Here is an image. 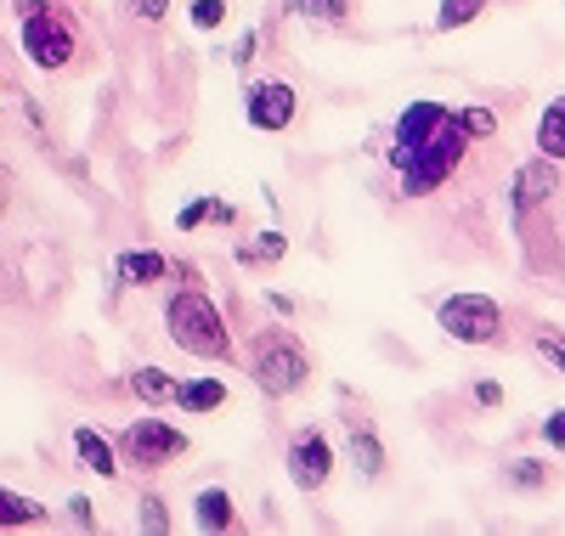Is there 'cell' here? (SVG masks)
<instances>
[{
  "instance_id": "obj_17",
  "label": "cell",
  "mask_w": 565,
  "mask_h": 536,
  "mask_svg": "<svg viewBox=\"0 0 565 536\" xmlns=\"http://www.w3.org/2000/svg\"><path fill=\"white\" fill-rule=\"evenodd\" d=\"M503 480L514 485V492H543V485H548V463H537V458H509Z\"/></svg>"
},
{
  "instance_id": "obj_3",
  "label": "cell",
  "mask_w": 565,
  "mask_h": 536,
  "mask_svg": "<svg viewBox=\"0 0 565 536\" xmlns=\"http://www.w3.org/2000/svg\"><path fill=\"white\" fill-rule=\"evenodd\" d=\"M249 373H255V384L266 389V396H295V389L311 378V356L289 328H266L255 339V351H249Z\"/></svg>"
},
{
  "instance_id": "obj_24",
  "label": "cell",
  "mask_w": 565,
  "mask_h": 536,
  "mask_svg": "<svg viewBox=\"0 0 565 536\" xmlns=\"http://www.w3.org/2000/svg\"><path fill=\"white\" fill-rule=\"evenodd\" d=\"M204 221H210V192H199V199H193V204H186V210L175 215V226H181V232H199Z\"/></svg>"
},
{
  "instance_id": "obj_7",
  "label": "cell",
  "mask_w": 565,
  "mask_h": 536,
  "mask_svg": "<svg viewBox=\"0 0 565 536\" xmlns=\"http://www.w3.org/2000/svg\"><path fill=\"white\" fill-rule=\"evenodd\" d=\"M328 474H334V441L311 424L289 441V480L300 485V492H322Z\"/></svg>"
},
{
  "instance_id": "obj_15",
  "label": "cell",
  "mask_w": 565,
  "mask_h": 536,
  "mask_svg": "<svg viewBox=\"0 0 565 536\" xmlns=\"http://www.w3.org/2000/svg\"><path fill=\"white\" fill-rule=\"evenodd\" d=\"M130 389H136V401H148V407H164V401H175V378L164 373V367H136L130 373Z\"/></svg>"
},
{
  "instance_id": "obj_29",
  "label": "cell",
  "mask_w": 565,
  "mask_h": 536,
  "mask_svg": "<svg viewBox=\"0 0 565 536\" xmlns=\"http://www.w3.org/2000/svg\"><path fill=\"white\" fill-rule=\"evenodd\" d=\"M68 508H74V519H79V525H97V514H90V503H85V497H74Z\"/></svg>"
},
{
  "instance_id": "obj_19",
  "label": "cell",
  "mask_w": 565,
  "mask_h": 536,
  "mask_svg": "<svg viewBox=\"0 0 565 536\" xmlns=\"http://www.w3.org/2000/svg\"><path fill=\"white\" fill-rule=\"evenodd\" d=\"M458 125H463V136H469V141H487V136H498V114H492V108H481V103L458 108Z\"/></svg>"
},
{
  "instance_id": "obj_22",
  "label": "cell",
  "mask_w": 565,
  "mask_h": 536,
  "mask_svg": "<svg viewBox=\"0 0 565 536\" xmlns=\"http://www.w3.org/2000/svg\"><path fill=\"white\" fill-rule=\"evenodd\" d=\"M537 435H543V447H548V452H565V407H554V412L537 424Z\"/></svg>"
},
{
  "instance_id": "obj_25",
  "label": "cell",
  "mask_w": 565,
  "mask_h": 536,
  "mask_svg": "<svg viewBox=\"0 0 565 536\" xmlns=\"http://www.w3.org/2000/svg\"><path fill=\"white\" fill-rule=\"evenodd\" d=\"M141 530H170V514H164V503H159V497L141 503Z\"/></svg>"
},
{
  "instance_id": "obj_11",
  "label": "cell",
  "mask_w": 565,
  "mask_h": 536,
  "mask_svg": "<svg viewBox=\"0 0 565 536\" xmlns=\"http://www.w3.org/2000/svg\"><path fill=\"white\" fill-rule=\"evenodd\" d=\"M175 407L186 412V418H204V412H221L226 407V384L221 378H186L181 389H175Z\"/></svg>"
},
{
  "instance_id": "obj_6",
  "label": "cell",
  "mask_w": 565,
  "mask_h": 536,
  "mask_svg": "<svg viewBox=\"0 0 565 536\" xmlns=\"http://www.w3.org/2000/svg\"><path fill=\"white\" fill-rule=\"evenodd\" d=\"M186 452V435L164 418H130V429L119 435V463L130 469H164Z\"/></svg>"
},
{
  "instance_id": "obj_13",
  "label": "cell",
  "mask_w": 565,
  "mask_h": 536,
  "mask_svg": "<svg viewBox=\"0 0 565 536\" xmlns=\"http://www.w3.org/2000/svg\"><path fill=\"white\" fill-rule=\"evenodd\" d=\"M164 277H170V260L153 255V249H130V255H119V282L153 288V282H164Z\"/></svg>"
},
{
  "instance_id": "obj_10",
  "label": "cell",
  "mask_w": 565,
  "mask_h": 536,
  "mask_svg": "<svg viewBox=\"0 0 565 536\" xmlns=\"http://www.w3.org/2000/svg\"><path fill=\"white\" fill-rule=\"evenodd\" d=\"M74 452H79V463H85L90 474L119 480V452L108 447V435H97L90 424H79V429H74Z\"/></svg>"
},
{
  "instance_id": "obj_16",
  "label": "cell",
  "mask_w": 565,
  "mask_h": 536,
  "mask_svg": "<svg viewBox=\"0 0 565 536\" xmlns=\"http://www.w3.org/2000/svg\"><path fill=\"white\" fill-rule=\"evenodd\" d=\"M487 7H492V0H441L436 29H441V34H452V29H469V23H476Z\"/></svg>"
},
{
  "instance_id": "obj_20",
  "label": "cell",
  "mask_w": 565,
  "mask_h": 536,
  "mask_svg": "<svg viewBox=\"0 0 565 536\" xmlns=\"http://www.w3.org/2000/svg\"><path fill=\"white\" fill-rule=\"evenodd\" d=\"M532 351H537L554 373H565V333H559V328H532Z\"/></svg>"
},
{
  "instance_id": "obj_30",
  "label": "cell",
  "mask_w": 565,
  "mask_h": 536,
  "mask_svg": "<svg viewBox=\"0 0 565 536\" xmlns=\"http://www.w3.org/2000/svg\"><path fill=\"white\" fill-rule=\"evenodd\" d=\"M295 7H300V12H317V7H322V0H295Z\"/></svg>"
},
{
  "instance_id": "obj_26",
  "label": "cell",
  "mask_w": 565,
  "mask_h": 536,
  "mask_svg": "<svg viewBox=\"0 0 565 536\" xmlns=\"http://www.w3.org/2000/svg\"><path fill=\"white\" fill-rule=\"evenodd\" d=\"M476 407H503V384L481 378V384H476Z\"/></svg>"
},
{
  "instance_id": "obj_12",
  "label": "cell",
  "mask_w": 565,
  "mask_h": 536,
  "mask_svg": "<svg viewBox=\"0 0 565 536\" xmlns=\"http://www.w3.org/2000/svg\"><path fill=\"white\" fill-rule=\"evenodd\" d=\"M537 153L543 159H554V164H565V96H554V103H543V114H537Z\"/></svg>"
},
{
  "instance_id": "obj_14",
  "label": "cell",
  "mask_w": 565,
  "mask_h": 536,
  "mask_svg": "<svg viewBox=\"0 0 565 536\" xmlns=\"http://www.w3.org/2000/svg\"><path fill=\"white\" fill-rule=\"evenodd\" d=\"M193 525H199V530H232V525H238V514H232V492H221V485L199 492V503H193Z\"/></svg>"
},
{
  "instance_id": "obj_27",
  "label": "cell",
  "mask_w": 565,
  "mask_h": 536,
  "mask_svg": "<svg viewBox=\"0 0 565 536\" xmlns=\"http://www.w3.org/2000/svg\"><path fill=\"white\" fill-rule=\"evenodd\" d=\"M255 57V34H238V45H232V68H249Z\"/></svg>"
},
{
  "instance_id": "obj_8",
  "label": "cell",
  "mask_w": 565,
  "mask_h": 536,
  "mask_svg": "<svg viewBox=\"0 0 565 536\" xmlns=\"http://www.w3.org/2000/svg\"><path fill=\"white\" fill-rule=\"evenodd\" d=\"M295 85L289 79H260V85H249V96H244V114H249V125L255 130H289L295 125Z\"/></svg>"
},
{
  "instance_id": "obj_18",
  "label": "cell",
  "mask_w": 565,
  "mask_h": 536,
  "mask_svg": "<svg viewBox=\"0 0 565 536\" xmlns=\"http://www.w3.org/2000/svg\"><path fill=\"white\" fill-rule=\"evenodd\" d=\"M40 519H45L40 503H29L18 492H0V525H40Z\"/></svg>"
},
{
  "instance_id": "obj_21",
  "label": "cell",
  "mask_w": 565,
  "mask_h": 536,
  "mask_svg": "<svg viewBox=\"0 0 565 536\" xmlns=\"http://www.w3.org/2000/svg\"><path fill=\"white\" fill-rule=\"evenodd\" d=\"M282 249H289V243H282V232H260V243H249V249H238L249 266H266V260H282Z\"/></svg>"
},
{
  "instance_id": "obj_4",
  "label": "cell",
  "mask_w": 565,
  "mask_h": 536,
  "mask_svg": "<svg viewBox=\"0 0 565 536\" xmlns=\"http://www.w3.org/2000/svg\"><path fill=\"white\" fill-rule=\"evenodd\" d=\"M18 12H23V52H29L34 68H68V57H79V34L57 7L18 0Z\"/></svg>"
},
{
  "instance_id": "obj_1",
  "label": "cell",
  "mask_w": 565,
  "mask_h": 536,
  "mask_svg": "<svg viewBox=\"0 0 565 536\" xmlns=\"http://www.w3.org/2000/svg\"><path fill=\"white\" fill-rule=\"evenodd\" d=\"M469 148H476V141L463 136L458 108L430 103V96L407 103L396 130H391V164L402 175V192H407V199H430V192H441L458 175Z\"/></svg>"
},
{
  "instance_id": "obj_5",
  "label": "cell",
  "mask_w": 565,
  "mask_h": 536,
  "mask_svg": "<svg viewBox=\"0 0 565 536\" xmlns=\"http://www.w3.org/2000/svg\"><path fill=\"white\" fill-rule=\"evenodd\" d=\"M436 322H441L447 339H458V345H498V339L509 333L503 305L492 294H447L436 305Z\"/></svg>"
},
{
  "instance_id": "obj_9",
  "label": "cell",
  "mask_w": 565,
  "mask_h": 536,
  "mask_svg": "<svg viewBox=\"0 0 565 536\" xmlns=\"http://www.w3.org/2000/svg\"><path fill=\"white\" fill-rule=\"evenodd\" d=\"M345 447H351L356 474H367V480L385 474V447H380V435H373L367 418H345Z\"/></svg>"
},
{
  "instance_id": "obj_28",
  "label": "cell",
  "mask_w": 565,
  "mask_h": 536,
  "mask_svg": "<svg viewBox=\"0 0 565 536\" xmlns=\"http://www.w3.org/2000/svg\"><path fill=\"white\" fill-rule=\"evenodd\" d=\"M136 12H141V18H148V23H159V18L170 12V0H136Z\"/></svg>"
},
{
  "instance_id": "obj_2",
  "label": "cell",
  "mask_w": 565,
  "mask_h": 536,
  "mask_svg": "<svg viewBox=\"0 0 565 536\" xmlns=\"http://www.w3.org/2000/svg\"><path fill=\"white\" fill-rule=\"evenodd\" d=\"M164 328L181 351H193L204 362H232V333L221 322V311L210 305V294H199V288H181V294H170L164 305Z\"/></svg>"
},
{
  "instance_id": "obj_23",
  "label": "cell",
  "mask_w": 565,
  "mask_h": 536,
  "mask_svg": "<svg viewBox=\"0 0 565 536\" xmlns=\"http://www.w3.org/2000/svg\"><path fill=\"white\" fill-rule=\"evenodd\" d=\"M226 23V0H193V29H221Z\"/></svg>"
}]
</instances>
